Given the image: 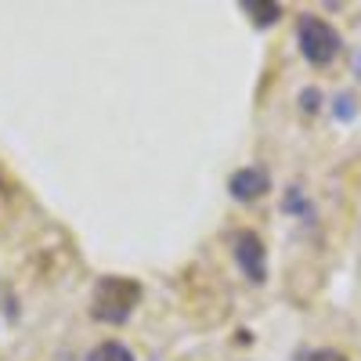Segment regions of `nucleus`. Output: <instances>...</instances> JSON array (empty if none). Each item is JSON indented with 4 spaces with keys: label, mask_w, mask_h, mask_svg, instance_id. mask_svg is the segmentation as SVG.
I'll return each mask as SVG.
<instances>
[{
    "label": "nucleus",
    "mask_w": 361,
    "mask_h": 361,
    "mask_svg": "<svg viewBox=\"0 0 361 361\" xmlns=\"http://www.w3.org/2000/svg\"><path fill=\"white\" fill-rule=\"evenodd\" d=\"M141 300V286L127 275H105L90 293V314L109 325H123Z\"/></svg>",
    "instance_id": "1"
},
{
    "label": "nucleus",
    "mask_w": 361,
    "mask_h": 361,
    "mask_svg": "<svg viewBox=\"0 0 361 361\" xmlns=\"http://www.w3.org/2000/svg\"><path fill=\"white\" fill-rule=\"evenodd\" d=\"M296 47H300V54H304L311 66L325 69V66H333L336 58H340L343 37L336 33V25H329L325 18L300 15L296 18Z\"/></svg>",
    "instance_id": "2"
},
{
    "label": "nucleus",
    "mask_w": 361,
    "mask_h": 361,
    "mask_svg": "<svg viewBox=\"0 0 361 361\" xmlns=\"http://www.w3.org/2000/svg\"><path fill=\"white\" fill-rule=\"evenodd\" d=\"M231 257H235L238 271H243L253 286L267 282V246H264V238L253 228L231 231Z\"/></svg>",
    "instance_id": "3"
},
{
    "label": "nucleus",
    "mask_w": 361,
    "mask_h": 361,
    "mask_svg": "<svg viewBox=\"0 0 361 361\" xmlns=\"http://www.w3.org/2000/svg\"><path fill=\"white\" fill-rule=\"evenodd\" d=\"M267 188H271V177H267L264 166H243V170H235L231 180H228V192H231V199H238V202H253V199H260Z\"/></svg>",
    "instance_id": "4"
},
{
    "label": "nucleus",
    "mask_w": 361,
    "mask_h": 361,
    "mask_svg": "<svg viewBox=\"0 0 361 361\" xmlns=\"http://www.w3.org/2000/svg\"><path fill=\"white\" fill-rule=\"evenodd\" d=\"M87 361H134V354H130L127 343H119V340H102L94 350L87 354Z\"/></svg>",
    "instance_id": "5"
},
{
    "label": "nucleus",
    "mask_w": 361,
    "mask_h": 361,
    "mask_svg": "<svg viewBox=\"0 0 361 361\" xmlns=\"http://www.w3.org/2000/svg\"><path fill=\"white\" fill-rule=\"evenodd\" d=\"M293 361H347V354L336 347H300Z\"/></svg>",
    "instance_id": "6"
},
{
    "label": "nucleus",
    "mask_w": 361,
    "mask_h": 361,
    "mask_svg": "<svg viewBox=\"0 0 361 361\" xmlns=\"http://www.w3.org/2000/svg\"><path fill=\"white\" fill-rule=\"evenodd\" d=\"M246 11H250V18L257 22V25H271V22H279V15H282V4H243Z\"/></svg>",
    "instance_id": "7"
},
{
    "label": "nucleus",
    "mask_w": 361,
    "mask_h": 361,
    "mask_svg": "<svg viewBox=\"0 0 361 361\" xmlns=\"http://www.w3.org/2000/svg\"><path fill=\"white\" fill-rule=\"evenodd\" d=\"M336 102H340V105H336V116H340V119H350V116H354V105H347V102H354V98L343 94V98H336Z\"/></svg>",
    "instance_id": "8"
},
{
    "label": "nucleus",
    "mask_w": 361,
    "mask_h": 361,
    "mask_svg": "<svg viewBox=\"0 0 361 361\" xmlns=\"http://www.w3.org/2000/svg\"><path fill=\"white\" fill-rule=\"evenodd\" d=\"M300 98H304V109H307V112H314V109H318V90H304Z\"/></svg>",
    "instance_id": "9"
}]
</instances>
